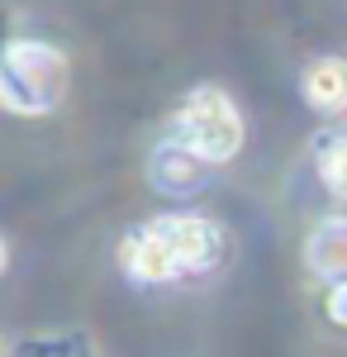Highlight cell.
I'll return each instance as SVG.
<instances>
[{
  "instance_id": "cell-1",
  "label": "cell",
  "mask_w": 347,
  "mask_h": 357,
  "mask_svg": "<svg viewBox=\"0 0 347 357\" xmlns=\"http://www.w3.org/2000/svg\"><path fill=\"white\" fill-rule=\"evenodd\" d=\"M72 91V57L48 38H10L0 53V100L10 114H53Z\"/></svg>"
},
{
  "instance_id": "cell-2",
  "label": "cell",
  "mask_w": 347,
  "mask_h": 357,
  "mask_svg": "<svg viewBox=\"0 0 347 357\" xmlns=\"http://www.w3.org/2000/svg\"><path fill=\"white\" fill-rule=\"evenodd\" d=\"M171 138H181L200 162L224 167L242 153V138H247V124H242L238 105L229 91L219 86H195L181 96V105L171 114Z\"/></svg>"
},
{
  "instance_id": "cell-3",
  "label": "cell",
  "mask_w": 347,
  "mask_h": 357,
  "mask_svg": "<svg viewBox=\"0 0 347 357\" xmlns=\"http://www.w3.org/2000/svg\"><path fill=\"white\" fill-rule=\"evenodd\" d=\"M157 234L171 248L176 276H205L229 257V234L210 220V215H157Z\"/></svg>"
},
{
  "instance_id": "cell-4",
  "label": "cell",
  "mask_w": 347,
  "mask_h": 357,
  "mask_svg": "<svg viewBox=\"0 0 347 357\" xmlns=\"http://www.w3.org/2000/svg\"><path fill=\"white\" fill-rule=\"evenodd\" d=\"M205 172L210 162H200L195 153H190L181 138H162L157 148H153V158H148V176H153V186L162 195H190L205 186Z\"/></svg>"
},
{
  "instance_id": "cell-5",
  "label": "cell",
  "mask_w": 347,
  "mask_h": 357,
  "mask_svg": "<svg viewBox=\"0 0 347 357\" xmlns=\"http://www.w3.org/2000/svg\"><path fill=\"white\" fill-rule=\"evenodd\" d=\"M304 262L309 272L323 281H347V220L343 215H328L309 229L304 238Z\"/></svg>"
},
{
  "instance_id": "cell-6",
  "label": "cell",
  "mask_w": 347,
  "mask_h": 357,
  "mask_svg": "<svg viewBox=\"0 0 347 357\" xmlns=\"http://www.w3.org/2000/svg\"><path fill=\"white\" fill-rule=\"evenodd\" d=\"M300 91L304 100L323 114H343L347 110V57H314L300 77Z\"/></svg>"
},
{
  "instance_id": "cell-7",
  "label": "cell",
  "mask_w": 347,
  "mask_h": 357,
  "mask_svg": "<svg viewBox=\"0 0 347 357\" xmlns=\"http://www.w3.org/2000/svg\"><path fill=\"white\" fill-rule=\"evenodd\" d=\"M314 167H319V181L328 186V195L347 200V134L343 129H323L314 138Z\"/></svg>"
},
{
  "instance_id": "cell-8",
  "label": "cell",
  "mask_w": 347,
  "mask_h": 357,
  "mask_svg": "<svg viewBox=\"0 0 347 357\" xmlns=\"http://www.w3.org/2000/svg\"><path fill=\"white\" fill-rule=\"evenodd\" d=\"M323 314H328V324L347 329V281H328V296H323Z\"/></svg>"
}]
</instances>
